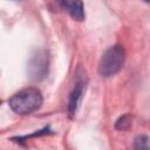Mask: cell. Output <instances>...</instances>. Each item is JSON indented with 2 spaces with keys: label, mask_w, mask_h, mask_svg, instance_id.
<instances>
[{
  "label": "cell",
  "mask_w": 150,
  "mask_h": 150,
  "mask_svg": "<svg viewBox=\"0 0 150 150\" xmlns=\"http://www.w3.org/2000/svg\"><path fill=\"white\" fill-rule=\"evenodd\" d=\"M43 102L42 94L39 89L29 87L15 93L9 100V108L19 115H27L36 111Z\"/></svg>",
  "instance_id": "obj_1"
},
{
  "label": "cell",
  "mask_w": 150,
  "mask_h": 150,
  "mask_svg": "<svg viewBox=\"0 0 150 150\" xmlns=\"http://www.w3.org/2000/svg\"><path fill=\"white\" fill-rule=\"evenodd\" d=\"M124 61V48L121 45H114L102 54V57L98 63V74L102 77H110L122 69Z\"/></svg>",
  "instance_id": "obj_2"
},
{
  "label": "cell",
  "mask_w": 150,
  "mask_h": 150,
  "mask_svg": "<svg viewBox=\"0 0 150 150\" xmlns=\"http://www.w3.org/2000/svg\"><path fill=\"white\" fill-rule=\"evenodd\" d=\"M48 53L45 49H38L30 56L28 62V73L32 79L41 80L48 74Z\"/></svg>",
  "instance_id": "obj_3"
},
{
  "label": "cell",
  "mask_w": 150,
  "mask_h": 150,
  "mask_svg": "<svg viewBox=\"0 0 150 150\" xmlns=\"http://www.w3.org/2000/svg\"><path fill=\"white\" fill-rule=\"evenodd\" d=\"M84 87H86V83L84 81L82 80H79L70 95H69V100H68V115L70 118H73L76 114V110H77V107L81 102V98H82V95H83V90H84Z\"/></svg>",
  "instance_id": "obj_4"
},
{
  "label": "cell",
  "mask_w": 150,
  "mask_h": 150,
  "mask_svg": "<svg viewBox=\"0 0 150 150\" xmlns=\"http://www.w3.org/2000/svg\"><path fill=\"white\" fill-rule=\"evenodd\" d=\"M57 1L74 20L82 21L84 19V6L82 0H57Z\"/></svg>",
  "instance_id": "obj_5"
},
{
  "label": "cell",
  "mask_w": 150,
  "mask_h": 150,
  "mask_svg": "<svg viewBox=\"0 0 150 150\" xmlns=\"http://www.w3.org/2000/svg\"><path fill=\"white\" fill-rule=\"evenodd\" d=\"M131 121H132V118H131L130 115H123L122 117H120V118L116 121L115 128L118 129V130H127V129L130 128V125H131V123H132Z\"/></svg>",
  "instance_id": "obj_6"
},
{
  "label": "cell",
  "mask_w": 150,
  "mask_h": 150,
  "mask_svg": "<svg viewBox=\"0 0 150 150\" xmlns=\"http://www.w3.org/2000/svg\"><path fill=\"white\" fill-rule=\"evenodd\" d=\"M134 148L135 149H149L150 148V139H149V137L145 136V135L137 136L135 138Z\"/></svg>",
  "instance_id": "obj_7"
},
{
  "label": "cell",
  "mask_w": 150,
  "mask_h": 150,
  "mask_svg": "<svg viewBox=\"0 0 150 150\" xmlns=\"http://www.w3.org/2000/svg\"><path fill=\"white\" fill-rule=\"evenodd\" d=\"M143 1H144V2H146V4H149V5H150V0H143Z\"/></svg>",
  "instance_id": "obj_8"
}]
</instances>
